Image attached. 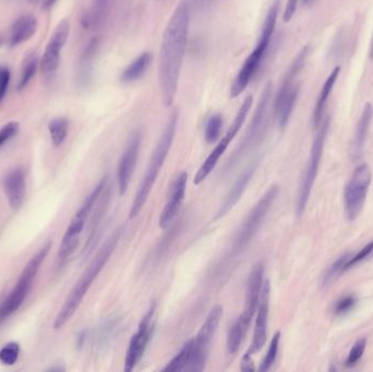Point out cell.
I'll list each match as a JSON object with an SVG mask.
<instances>
[{"label":"cell","instance_id":"cell-2","mask_svg":"<svg viewBox=\"0 0 373 372\" xmlns=\"http://www.w3.org/2000/svg\"><path fill=\"white\" fill-rule=\"evenodd\" d=\"M119 237L120 230H118L104 243L99 252L94 257L90 266L86 268V271L83 272V275H81L78 282L75 283L70 294L68 295L65 304L62 305L57 317L55 319V330H59V328L65 326L68 321L73 318L75 311L78 310L82 300L86 297V292L90 290V287L93 284L96 277H99L104 266H105L113 252H114L117 243L119 241Z\"/></svg>","mask_w":373,"mask_h":372},{"label":"cell","instance_id":"cell-38","mask_svg":"<svg viewBox=\"0 0 373 372\" xmlns=\"http://www.w3.org/2000/svg\"><path fill=\"white\" fill-rule=\"evenodd\" d=\"M10 70L5 66H0V103L8 91L9 82H10Z\"/></svg>","mask_w":373,"mask_h":372},{"label":"cell","instance_id":"cell-4","mask_svg":"<svg viewBox=\"0 0 373 372\" xmlns=\"http://www.w3.org/2000/svg\"><path fill=\"white\" fill-rule=\"evenodd\" d=\"M278 11H280V0H274V3L269 7L265 22H263L257 46L245 60L244 65L239 70L236 78L231 84V97L235 98L240 95L246 90L256 73H258L262 62L265 59L269 44H271V39H272L275 31V26L278 22Z\"/></svg>","mask_w":373,"mask_h":372},{"label":"cell","instance_id":"cell-23","mask_svg":"<svg viewBox=\"0 0 373 372\" xmlns=\"http://www.w3.org/2000/svg\"><path fill=\"white\" fill-rule=\"evenodd\" d=\"M233 140V136H231L228 132H226L225 137L220 140V142L218 143V145L214 147V150L210 153V156H207V160H204V163L200 166L199 169H198L195 176V181H193L195 185L201 184V183L204 181L205 179L209 177V175L212 173L213 169L218 165V160L222 158V156L225 153V151L227 150L228 145H229V143H231Z\"/></svg>","mask_w":373,"mask_h":372},{"label":"cell","instance_id":"cell-25","mask_svg":"<svg viewBox=\"0 0 373 372\" xmlns=\"http://www.w3.org/2000/svg\"><path fill=\"white\" fill-rule=\"evenodd\" d=\"M152 54L149 52L139 55L129 66L124 70L120 75V81L124 83H133L143 77L152 62Z\"/></svg>","mask_w":373,"mask_h":372},{"label":"cell","instance_id":"cell-42","mask_svg":"<svg viewBox=\"0 0 373 372\" xmlns=\"http://www.w3.org/2000/svg\"><path fill=\"white\" fill-rule=\"evenodd\" d=\"M369 56H370V59H373V37L372 41H371L370 50H369Z\"/></svg>","mask_w":373,"mask_h":372},{"label":"cell","instance_id":"cell-1","mask_svg":"<svg viewBox=\"0 0 373 372\" xmlns=\"http://www.w3.org/2000/svg\"><path fill=\"white\" fill-rule=\"evenodd\" d=\"M190 26V8L186 1L177 6L166 26L158 60V82L164 106L174 104L186 56Z\"/></svg>","mask_w":373,"mask_h":372},{"label":"cell","instance_id":"cell-34","mask_svg":"<svg viewBox=\"0 0 373 372\" xmlns=\"http://www.w3.org/2000/svg\"><path fill=\"white\" fill-rule=\"evenodd\" d=\"M20 354V346L18 343H9L0 351V362L6 366L16 364Z\"/></svg>","mask_w":373,"mask_h":372},{"label":"cell","instance_id":"cell-18","mask_svg":"<svg viewBox=\"0 0 373 372\" xmlns=\"http://www.w3.org/2000/svg\"><path fill=\"white\" fill-rule=\"evenodd\" d=\"M299 90V84H296L289 90H278L275 98L274 113L280 129H284L289 122L296 102L298 100Z\"/></svg>","mask_w":373,"mask_h":372},{"label":"cell","instance_id":"cell-41","mask_svg":"<svg viewBox=\"0 0 373 372\" xmlns=\"http://www.w3.org/2000/svg\"><path fill=\"white\" fill-rule=\"evenodd\" d=\"M240 369L242 370V371H254V370L256 369L250 355L245 354V356L242 357Z\"/></svg>","mask_w":373,"mask_h":372},{"label":"cell","instance_id":"cell-13","mask_svg":"<svg viewBox=\"0 0 373 372\" xmlns=\"http://www.w3.org/2000/svg\"><path fill=\"white\" fill-rule=\"evenodd\" d=\"M69 35H70V21L64 19L55 29L50 41L47 43L44 54L41 56L39 62L41 73L48 75L57 69L61 50L65 47Z\"/></svg>","mask_w":373,"mask_h":372},{"label":"cell","instance_id":"cell-28","mask_svg":"<svg viewBox=\"0 0 373 372\" xmlns=\"http://www.w3.org/2000/svg\"><path fill=\"white\" fill-rule=\"evenodd\" d=\"M192 349H193V340H190L184 344V347L173 360L164 368V371H186L191 360Z\"/></svg>","mask_w":373,"mask_h":372},{"label":"cell","instance_id":"cell-14","mask_svg":"<svg viewBox=\"0 0 373 372\" xmlns=\"http://www.w3.org/2000/svg\"><path fill=\"white\" fill-rule=\"evenodd\" d=\"M141 141H142V135L139 130H135L133 132V135L130 136L124 154L120 158L119 167H118V188H119L120 196H124L129 188L130 181L133 178V171H135L137 158H139Z\"/></svg>","mask_w":373,"mask_h":372},{"label":"cell","instance_id":"cell-22","mask_svg":"<svg viewBox=\"0 0 373 372\" xmlns=\"http://www.w3.org/2000/svg\"><path fill=\"white\" fill-rule=\"evenodd\" d=\"M373 117V107L370 103H367L363 107L361 113V119L358 122L357 128H356L355 136L352 140V153L355 160L361 158L365 147V140L368 136L369 128H370L371 120Z\"/></svg>","mask_w":373,"mask_h":372},{"label":"cell","instance_id":"cell-39","mask_svg":"<svg viewBox=\"0 0 373 372\" xmlns=\"http://www.w3.org/2000/svg\"><path fill=\"white\" fill-rule=\"evenodd\" d=\"M356 305V298L354 296H346L336 304L335 306V313L337 315L348 313L354 306Z\"/></svg>","mask_w":373,"mask_h":372},{"label":"cell","instance_id":"cell-32","mask_svg":"<svg viewBox=\"0 0 373 372\" xmlns=\"http://www.w3.org/2000/svg\"><path fill=\"white\" fill-rule=\"evenodd\" d=\"M223 127V117L214 114L209 118L205 127L204 138L207 143L216 142L220 137V129Z\"/></svg>","mask_w":373,"mask_h":372},{"label":"cell","instance_id":"cell-9","mask_svg":"<svg viewBox=\"0 0 373 372\" xmlns=\"http://www.w3.org/2000/svg\"><path fill=\"white\" fill-rule=\"evenodd\" d=\"M278 194V187L274 185L263 194L257 205H254L251 212L249 213L246 220L242 223V225L235 238V241H233L235 250L245 248L251 241L252 238L256 236L258 230L261 227L262 223L265 221V216L269 213Z\"/></svg>","mask_w":373,"mask_h":372},{"label":"cell","instance_id":"cell-37","mask_svg":"<svg viewBox=\"0 0 373 372\" xmlns=\"http://www.w3.org/2000/svg\"><path fill=\"white\" fill-rule=\"evenodd\" d=\"M373 254V241H370L368 245L363 247L359 252H358L356 256L350 257V260H348L347 263L345 266V271L346 270L350 269L352 266H356V264L361 263V261L368 259L371 254Z\"/></svg>","mask_w":373,"mask_h":372},{"label":"cell","instance_id":"cell-8","mask_svg":"<svg viewBox=\"0 0 373 372\" xmlns=\"http://www.w3.org/2000/svg\"><path fill=\"white\" fill-rule=\"evenodd\" d=\"M222 317H223V307L220 305L213 308L210 313L207 315L197 337L193 339L191 360L186 371L199 372L204 369L207 355L210 352L211 343L218 331Z\"/></svg>","mask_w":373,"mask_h":372},{"label":"cell","instance_id":"cell-15","mask_svg":"<svg viewBox=\"0 0 373 372\" xmlns=\"http://www.w3.org/2000/svg\"><path fill=\"white\" fill-rule=\"evenodd\" d=\"M269 282L263 284L262 288L261 297H260L259 306H258L257 320H256V326H254V336H252V342L249 347L247 355L256 354L260 352L262 347L265 346L267 342V322H269Z\"/></svg>","mask_w":373,"mask_h":372},{"label":"cell","instance_id":"cell-29","mask_svg":"<svg viewBox=\"0 0 373 372\" xmlns=\"http://www.w3.org/2000/svg\"><path fill=\"white\" fill-rule=\"evenodd\" d=\"M39 55L37 53L30 54L24 59L22 67H21L20 80H19V91L24 90L28 86L34 75L37 73V67H39Z\"/></svg>","mask_w":373,"mask_h":372},{"label":"cell","instance_id":"cell-43","mask_svg":"<svg viewBox=\"0 0 373 372\" xmlns=\"http://www.w3.org/2000/svg\"><path fill=\"white\" fill-rule=\"evenodd\" d=\"M3 37H0V47L3 46Z\"/></svg>","mask_w":373,"mask_h":372},{"label":"cell","instance_id":"cell-33","mask_svg":"<svg viewBox=\"0 0 373 372\" xmlns=\"http://www.w3.org/2000/svg\"><path fill=\"white\" fill-rule=\"evenodd\" d=\"M280 333H275L273 336L272 341L269 344V351H267V355H265V360L260 364V371H267V370L272 368L273 364L276 362L278 354V347H280Z\"/></svg>","mask_w":373,"mask_h":372},{"label":"cell","instance_id":"cell-20","mask_svg":"<svg viewBox=\"0 0 373 372\" xmlns=\"http://www.w3.org/2000/svg\"><path fill=\"white\" fill-rule=\"evenodd\" d=\"M3 188L11 209L18 210L23 203L26 196V184L24 171L20 168L10 171L3 179Z\"/></svg>","mask_w":373,"mask_h":372},{"label":"cell","instance_id":"cell-11","mask_svg":"<svg viewBox=\"0 0 373 372\" xmlns=\"http://www.w3.org/2000/svg\"><path fill=\"white\" fill-rule=\"evenodd\" d=\"M155 307V304L151 306L148 313L141 320L137 331L133 334V337L130 340L129 347L126 353V358H124V371H133L144 355L145 349L148 347L151 335L153 332V317Z\"/></svg>","mask_w":373,"mask_h":372},{"label":"cell","instance_id":"cell-19","mask_svg":"<svg viewBox=\"0 0 373 372\" xmlns=\"http://www.w3.org/2000/svg\"><path fill=\"white\" fill-rule=\"evenodd\" d=\"M254 171H256V164H252L247 168L244 173L241 174V176L237 179L236 183L233 184L227 196H225V199L222 202V205L218 207L214 220H220L222 217L225 216L228 212H231L233 207L237 205V202L240 200L241 196L244 194L247 186L254 176Z\"/></svg>","mask_w":373,"mask_h":372},{"label":"cell","instance_id":"cell-27","mask_svg":"<svg viewBox=\"0 0 373 372\" xmlns=\"http://www.w3.org/2000/svg\"><path fill=\"white\" fill-rule=\"evenodd\" d=\"M97 47H99V41L97 39H93L88 41V45L84 48L82 58H81L80 71H79V81L81 83L88 82V79H90L92 62L95 57Z\"/></svg>","mask_w":373,"mask_h":372},{"label":"cell","instance_id":"cell-10","mask_svg":"<svg viewBox=\"0 0 373 372\" xmlns=\"http://www.w3.org/2000/svg\"><path fill=\"white\" fill-rule=\"evenodd\" d=\"M272 96V84L271 82L267 83L265 86V90L262 92L261 97H260L259 104H258L257 109L252 117L251 122L249 126L247 135L245 136L240 147L238 150L233 153V158L229 160L228 165L231 166L236 164L238 160H240L241 156H245L251 147L257 145L260 138L263 135L265 131V124H267V113H269V101Z\"/></svg>","mask_w":373,"mask_h":372},{"label":"cell","instance_id":"cell-3","mask_svg":"<svg viewBox=\"0 0 373 372\" xmlns=\"http://www.w3.org/2000/svg\"><path fill=\"white\" fill-rule=\"evenodd\" d=\"M177 124H178V111H174L169 115L165 128L162 132L161 138L158 140L155 150L151 156L150 163H149L144 176L141 180L140 186L137 188L133 205L130 207V218L133 220L141 212V210L144 207L145 202L148 200L151 190L153 189L158 174L163 167L164 162L169 156L171 145L174 141L175 133H176Z\"/></svg>","mask_w":373,"mask_h":372},{"label":"cell","instance_id":"cell-30","mask_svg":"<svg viewBox=\"0 0 373 372\" xmlns=\"http://www.w3.org/2000/svg\"><path fill=\"white\" fill-rule=\"evenodd\" d=\"M69 130V122L64 117L52 119L48 124V131H50V139L56 147H59L65 142Z\"/></svg>","mask_w":373,"mask_h":372},{"label":"cell","instance_id":"cell-21","mask_svg":"<svg viewBox=\"0 0 373 372\" xmlns=\"http://www.w3.org/2000/svg\"><path fill=\"white\" fill-rule=\"evenodd\" d=\"M39 29V22L32 15H23L19 17L11 26L9 45L11 47L18 46L24 41H28L35 35Z\"/></svg>","mask_w":373,"mask_h":372},{"label":"cell","instance_id":"cell-26","mask_svg":"<svg viewBox=\"0 0 373 372\" xmlns=\"http://www.w3.org/2000/svg\"><path fill=\"white\" fill-rule=\"evenodd\" d=\"M112 0H94L91 10L83 18V24L90 29H97L106 20Z\"/></svg>","mask_w":373,"mask_h":372},{"label":"cell","instance_id":"cell-5","mask_svg":"<svg viewBox=\"0 0 373 372\" xmlns=\"http://www.w3.org/2000/svg\"><path fill=\"white\" fill-rule=\"evenodd\" d=\"M52 243H46L41 250L37 252L33 258L24 266L23 271L21 273L19 281L16 286L13 287L10 294L6 297L3 303L0 304V326L6 319L19 310V308L24 303V300L28 297L34 279L37 277V272L41 268V263L44 262L45 258L50 252Z\"/></svg>","mask_w":373,"mask_h":372},{"label":"cell","instance_id":"cell-7","mask_svg":"<svg viewBox=\"0 0 373 372\" xmlns=\"http://www.w3.org/2000/svg\"><path fill=\"white\" fill-rule=\"evenodd\" d=\"M371 179L372 174L367 164L358 166L352 173L344 192L345 215L348 221H355L363 211Z\"/></svg>","mask_w":373,"mask_h":372},{"label":"cell","instance_id":"cell-17","mask_svg":"<svg viewBox=\"0 0 373 372\" xmlns=\"http://www.w3.org/2000/svg\"><path fill=\"white\" fill-rule=\"evenodd\" d=\"M86 218L75 214L71 221L70 225L68 226L65 236L62 238L59 250H58L57 263L59 266L65 263L78 247L80 235L86 225Z\"/></svg>","mask_w":373,"mask_h":372},{"label":"cell","instance_id":"cell-6","mask_svg":"<svg viewBox=\"0 0 373 372\" xmlns=\"http://www.w3.org/2000/svg\"><path fill=\"white\" fill-rule=\"evenodd\" d=\"M329 122L327 119L325 122L320 124L319 132L314 138L312 147H311L310 158L308 164L301 178L300 186H299L297 200H296V214L301 216L306 210L307 203L310 198L311 192L314 188V181H316L318 171H319L320 162H321L322 153H323L324 143L327 139V132H329Z\"/></svg>","mask_w":373,"mask_h":372},{"label":"cell","instance_id":"cell-36","mask_svg":"<svg viewBox=\"0 0 373 372\" xmlns=\"http://www.w3.org/2000/svg\"><path fill=\"white\" fill-rule=\"evenodd\" d=\"M19 129L20 124L17 122H8L0 129V149L18 133Z\"/></svg>","mask_w":373,"mask_h":372},{"label":"cell","instance_id":"cell-12","mask_svg":"<svg viewBox=\"0 0 373 372\" xmlns=\"http://www.w3.org/2000/svg\"><path fill=\"white\" fill-rule=\"evenodd\" d=\"M263 277H265L263 266L262 263L256 264L249 275L248 283H247L244 310L236 320L237 324L247 332L258 310L262 288H263Z\"/></svg>","mask_w":373,"mask_h":372},{"label":"cell","instance_id":"cell-40","mask_svg":"<svg viewBox=\"0 0 373 372\" xmlns=\"http://www.w3.org/2000/svg\"><path fill=\"white\" fill-rule=\"evenodd\" d=\"M299 1L300 0H287L284 15H283L284 22H289L293 19V17L295 16L296 10L298 8Z\"/></svg>","mask_w":373,"mask_h":372},{"label":"cell","instance_id":"cell-35","mask_svg":"<svg viewBox=\"0 0 373 372\" xmlns=\"http://www.w3.org/2000/svg\"><path fill=\"white\" fill-rule=\"evenodd\" d=\"M365 345H367V340L365 339H361L354 344V346L350 349L347 360H346V366L352 367V366H355L361 360L363 353H365Z\"/></svg>","mask_w":373,"mask_h":372},{"label":"cell","instance_id":"cell-16","mask_svg":"<svg viewBox=\"0 0 373 372\" xmlns=\"http://www.w3.org/2000/svg\"><path fill=\"white\" fill-rule=\"evenodd\" d=\"M186 181H188V174L182 171V173L179 174L171 185L169 199L165 203V207H164L163 211L160 215V221H158L160 227L163 228V230L169 227V224L173 222L177 212L180 209V205L184 199V194H186Z\"/></svg>","mask_w":373,"mask_h":372},{"label":"cell","instance_id":"cell-44","mask_svg":"<svg viewBox=\"0 0 373 372\" xmlns=\"http://www.w3.org/2000/svg\"><path fill=\"white\" fill-rule=\"evenodd\" d=\"M311 1H312V0H303V3H311Z\"/></svg>","mask_w":373,"mask_h":372},{"label":"cell","instance_id":"cell-31","mask_svg":"<svg viewBox=\"0 0 373 372\" xmlns=\"http://www.w3.org/2000/svg\"><path fill=\"white\" fill-rule=\"evenodd\" d=\"M350 257H352L350 254H343L342 257L337 259L334 263L329 266V269L324 273L323 277H322V286H329L335 279L340 277L341 273L345 271V266L347 263Z\"/></svg>","mask_w":373,"mask_h":372},{"label":"cell","instance_id":"cell-24","mask_svg":"<svg viewBox=\"0 0 373 372\" xmlns=\"http://www.w3.org/2000/svg\"><path fill=\"white\" fill-rule=\"evenodd\" d=\"M340 73L341 67L340 66H337V67L334 68V70L332 71L331 75L327 77L325 82H324L323 88H322L321 92H320L319 97H318V101H316V107H314V115H312V126H314V129L319 128L320 124H321L324 109H325V105H327L329 94L332 93V91H333V88H334L335 83H336Z\"/></svg>","mask_w":373,"mask_h":372}]
</instances>
